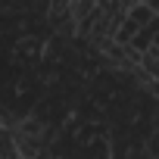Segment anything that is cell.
Here are the masks:
<instances>
[{
	"instance_id": "1",
	"label": "cell",
	"mask_w": 159,
	"mask_h": 159,
	"mask_svg": "<svg viewBox=\"0 0 159 159\" xmlns=\"http://www.w3.org/2000/svg\"><path fill=\"white\" fill-rule=\"evenodd\" d=\"M31 88H28V78H16V81H13V94L16 97H25Z\"/></svg>"
}]
</instances>
